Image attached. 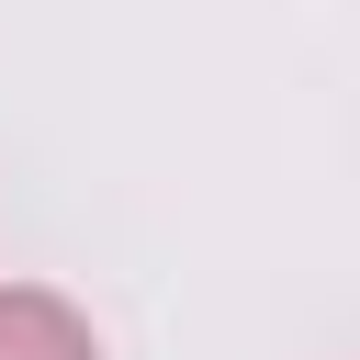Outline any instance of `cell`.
I'll return each instance as SVG.
<instances>
[{
    "label": "cell",
    "instance_id": "6da1fadb",
    "mask_svg": "<svg viewBox=\"0 0 360 360\" xmlns=\"http://www.w3.org/2000/svg\"><path fill=\"white\" fill-rule=\"evenodd\" d=\"M0 360H90V326L56 292H0Z\"/></svg>",
    "mask_w": 360,
    "mask_h": 360
}]
</instances>
